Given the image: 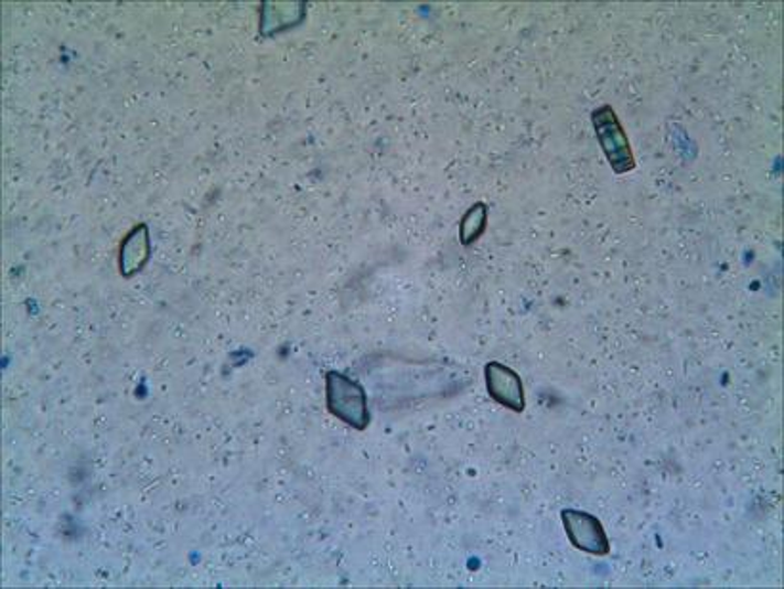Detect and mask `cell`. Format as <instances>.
Listing matches in <instances>:
<instances>
[{
  "instance_id": "1",
  "label": "cell",
  "mask_w": 784,
  "mask_h": 589,
  "mask_svg": "<svg viewBox=\"0 0 784 589\" xmlns=\"http://www.w3.org/2000/svg\"><path fill=\"white\" fill-rule=\"evenodd\" d=\"M327 408L341 421L351 425L358 431H364L369 424L366 393L351 377L330 372L327 377Z\"/></svg>"
},
{
  "instance_id": "2",
  "label": "cell",
  "mask_w": 784,
  "mask_h": 589,
  "mask_svg": "<svg viewBox=\"0 0 784 589\" xmlns=\"http://www.w3.org/2000/svg\"><path fill=\"white\" fill-rule=\"evenodd\" d=\"M591 122L598 132L599 144L609 159L614 173L626 174L635 169L634 153L627 142L626 132L611 106H601L591 114Z\"/></svg>"
},
{
  "instance_id": "3",
  "label": "cell",
  "mask_w": 784,
  "mask_h": 589,
  "mask_svg": "<svg viewBox=\"0 0 784 589\" xmlns=\"http://www.w3.org/2000/svg\"><path fill=\"white\" fill-rule=\"evenodd\" d=\"M561 518L570 544L576 549L595 557H606L611 554V544L598 517L586 511L562 510Z\"/></svg>"
},
{
  "instance_id": "4",
  "label": "cell",
  "mask_w": 784,
  "mask_h": 589,
  "mask_svg": "<svg viewBox=\"0 0 784 589\" xmlns=\"http://www.w3.org/2000/svg\"><path fill=\"white\" fill-rule=\"evenodd\" d=\"M484 379H486L488 395L497 404L518 414L525 410V388L517 372H513L512 367L504 366L500 362H488L484 367Z\"/></svg>"
},
{
  "instance_id": "5",
  "label": "cell",
  "mask_w": 784,
  "mask_h": 589,
  "mask_svg": "<svg viewBox=\"0 0 784 589\" xmlns=\"http://www.w3.org/2000/svg\"><path fill=\"white\" fill-rule=\"evenodd\" d=\"M150 255V245L146 236L144 226H138L137 231L130 232L125 239L121 251L122 274H135L144 266L146 257Z\"/></svg>"
},
{
  "instance_id": "6",
  "label": "cell",
  "mask_w": 784,
  "mask_h": 589,
  "mask_svg": "<svg viewBox=\"0 0 784 589\" xmlns=\"http://www.w3.org/2000/svg\"><path fill=\"white\" fill-rule=\"evenodd\" d=\"M486 205L484 203H475L469 208L465 216L461 218L460 239L463 245L475 244L479 237L483 236L486 231Z\"/></svg>"
}]
</instances>
